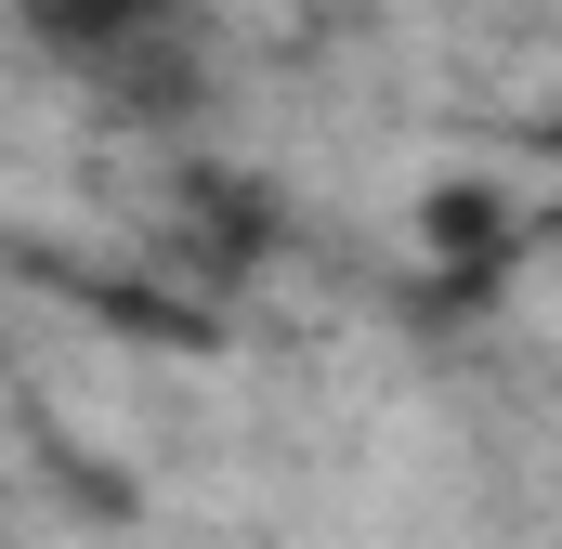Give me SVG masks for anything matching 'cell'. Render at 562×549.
<instances>
[{"label": "cell", "instance_id": "obj_1", "mask_svg": "<svg viewBox=\"0 0 562 549\" xmlns=\"http://www.w3.org/2000/svg\"><path fill=\"white\" fill-rule=\"evenodd\" d=\"M170 236H183V274H196V288H236V274L262 262L276 210H262L236 170H183V197H170Z\"/></svg>", "mask_w": 562, "mask_h": 549}, {"label": "cell", "instance_id": "obj_2", "mask_svg": "<svg viewBox=\"0 0 562 549\" xmlns=\"http://www.w3.org/2000/svg\"><path fill=\"white\" fill-rule=\"evenodd\" d=\"M419 249L445 262V288H497L510 249H524V210H510L497 183H431L419 197Z\"/></svg>", "mask_w": 562, "mask_h": 549}, {"label": "cell", "instance_id": "obj_3", "mask_svg": "<svg viewBox=\"0 0 562 549\" xmlns=\"http://www.w3.org/2000/svg\"><path fill=\"white\" fill-rule=\"evenodd\" d=\"M92 79H105V119H132V132H183V119L210 105V66H196L170 26H157V40H132L119 66H92Z\"/></svg>", "mask_w": 562, "mask_h": 549}, {"label": "cell", "instance_id": "obj_4", "mask_svg": "<svg viewBox=\"0 0 562 549\" xmlns=\"http://www.w3.org/2000/svg\"><path fill=\"white\" fill-rule=\"evenodd\" d=\"M13 13H26V40H53L66 66H119L132 40L170 26V0H13Z\"/></svg>", "mask_w": 562, "mask_h": 549}]
</instances>
